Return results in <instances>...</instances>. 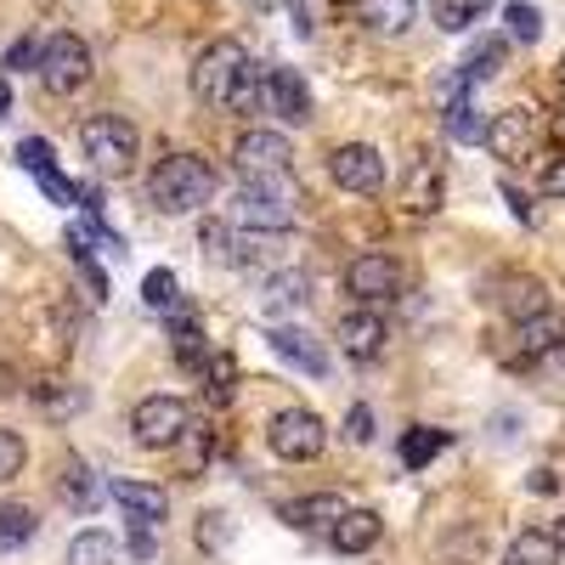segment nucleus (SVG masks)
Returning a JSON list of instances; mask_svg holds the SVG:
<instances>
[{
    "mask_svg": "<svg viewBox=\"0 0 565 565\" xmlns=\"http://www.w3.org/2000/svg\"><path fill=\"white\" fill-rule=\"evenodd\" d=\"M328 175H334L345 193H380L385 186V153L373 148V141H340L334 153H328Z\"/></svg>",
    "mask_w": 565,
    "mask_h": 565,
    "instance_id": "nucleus-8",
    "label": "nucleus"
},
{
    "mask_svg": "<svg viewBox=\"0 0 565 565\" xmlns=\"http://www.w3.org/2000/svg\"><path fill=\"white\" fill-rule=\"evenodd\" d=\"M503 199H509V210H514V221H537V210H532V199L521 193L514 181H503Z\"/></svg>",
    "mask_w": 565,
    "mask_h": 565,
    "instance_id": "nucleus-44",
    "label": "nucleus"
},
{
    "mask_svg": "<svg viewBox=\"0 0 565 565\" xmlns=\"http://www.w3.org/2000/svg\"><path fill=\"white\" fill-rule=\"evenodd\" d=\"M441 193H447L441 170L418 164V170H413V181H407V193H402V204H407L413 215H436V210H441Z\"/></svg>",
    "mask_w": 565,
    "mask_h": 565,
    "instance_id": "nucleus-23",
    "label": "nucleus"
},
{
    "mask_svg": "<svg viewBox=\"0 0 565 565\" xmlns=\"http://www.w3.org/2000/svg\"><path fill=\"white\" fill-rule=\"evenodd\" d=\"M481 18H487V0H436L430 7V23L441 34H469Z\"/></svg>",
    "mask_w": 565,
    "mask_h": 565,
    "instance_id": "nucleus-24",
    "label": "nucleus"
},
{
    "mask_svg": "<svg viewBox=\"0 0 565 565\" xmlns=\"http://www.w3.org/2000/svg\"><path fill=\"white\" fill-rule=\"evenodd\" d=\"M170 340H175V356H181L186 367H204V328H199L193 311H175V317H170Z\"/></svg>",
    "mask_w": 565,
    "mask_h": 565,
    "instance_id": "nucleus-26",
    "label": "nucleus"
},
{
    "mask_svg": "<svg viewBox=\"0 0 565 565\" xmlns=\"http://www.w3.org/2000/svg\"><path fill=\"white\" fill-rule=\"evenodd\" d=\"M130 554H136V559H153V532H148V526H136V537H130Z\"/></svg>",
    "mask_w": 565,
    "mask_h": 565,
    "instance_id": "nucleus-46",
    "label": "nucleus"
},
{
    "mask_svg": "<svg viewBox=\"0 0 565 565\" xmlns=\"http://www.w3.org/2000/svg\"><path fill=\"white\" fill-rule=\"evenodd\" d=\"M503 565H559V537L554 532H521L503 548Z\"/></svg>",
    "mask_w": 565,
    "mask_h": 565,
    "instance_id": "nucleus-22",
    "label": "nucleus"
},
{
    "mask_svg": "<svg viewBox=\"0 0 565 565\" xmlns=\"http://www.w3.org/2000/svg\"><path fill=\"white\" fill-rule=\"evenodd\" d=\"M385 340H391V328H385L380 311H351V317H340V351H345L351 362H380V356H385Z\"/></svg>",
    "mask_w": 565,
    "mask_h": 565,
    "instance_id": "nucleus-12",
    "label": "nucleus"
},
{
    "mask_svg": "<svg viewBox=\"0 0 565 565\" xmlns=\"http://www.w3.org/2000/svg\"><path fill=\"white\" fill-rule=\"evenodd\" d=\"M226 537H232V521H226L221 509L199 514V548H226Z\"/></svg>",
    "mask_w": 565,
    "mask_h": 565,
    "instance_id": "nucleus-39",
    "label": "nucleus"
},
{
    "mask_svg": "<svg viewBox=\"0 0 565 565\" xmlns=\"http://www.w3.org/2000/svg\"><path fill=\"white\" fill-rule=\"evenodd\" d=\"M23 463H29V441H23L18 430H0V487L18 481Z\"/></svg>",
    "mask_w": 565,
    "mask_h": 565,
    "instance_id": "nucleus-35",
    "label": "nucleus"
},
{
    "mask_svg": "<svg viewBox=\"0 0 565 565\" xmlns=\"http://www.w3.org/2000/svg\"><path fill=\"white\" fill-rule=\"evenodd\" d=\"M40 52H45V45L23 34V40L12 45V52H7V68H40Z\"/></svg>",
    "mask_w": 565,
    "mask_h": 565,
    "instance_id": "nucleus-42",
    "label": "nucleus"
},
{
    "mask_svg": "<svg viewBox=\"0 0 565 565\" xmlns=\"http://www.w3.org/2000/svg\"><path fill=\"white\" fill-rule=\"evenodd\" d=\"M498 63H503V40H481L476 52H469V63H463V79H469V85H476V79H492Z\"/></svg>",
    "mask_w": 565,
    "mask_h": 565,
    "instance_id": "nucleus-36",
    "label": "nucleus"
},
{
    "mask_svg": "<svg viewBox=\"0 0 565 565\" xmlns=\"http://www.w3.org/2000/svg\"><path fill=\"white\" fill-rule=\"evenodd\" d=\"M447 447H452V436H447V430H424V424H418V430H407V436H402V463H407V469H424L430 458H441Z\"/></svg>",
    "mask_w": 565,
    "mask_h": 565,
    "instance_id": "nucleus-25",
    "label": "nucleus"
},
{
    "mask_svg": "<svg viewBox=\"0 0 565 565\" xmlns=\"http://www.w3.org/2000/svg\"><path fill=\"white\" fill-rule=\"evenodd\" d=\"M34 532H40V514L34 509H23V503L0 509V548H23Z\"/></svg>",
    "mask_w": 565,
    "mask_h": 565,
    "instance_id": "nucleus-28",
    "label": "nucleus"
},
{
    "mask_svg": "<svg viewBox=\"0 0 565 565\" xmlns=\"http://www.w3.org/2000/svg\"><path fill=\"white\" fill-rule=\"evenodd\" d=\"M356 7V23L362 29H373V34H407L413 29V18H418V7L413 0H351Z\"/></svg>",
    "mask_w": 565,
    "mask_h": 565,
    "instance_id": "nucleus-18",
    "label": "nucleus"
},
{
    "mask_svg": "<svg viewBox=\"0 0 565 565\" xmlns=\"http://www.w3.org/2000/svg\"><path fill=\"white\" fill-rule=\"evenodd\" d=\"M345 289L362 300V306H380V300H396L402 295V260L385 255V249H367L345 266Z\"/></svg>",
    "mask_w": 565,
    "mask_h": 565,
    "instance_id": "nucleus-10",
    "label": "nucleus"
},
{
    "mask_svg": "<svg viewBox=\"0 0 565 565\" xmlns=\"http://www.w3.org/2000/svg\"><path fill=\"white\" fill-rule=\"evenodd\" d=\"M380 532H385V521L373 509H345V521L328 532V543H334L340 554H367L373 543H380Z\"/></svg>",
    "mask_w": 565,
    "mask_h": 565,
    "instance_id": "nucleus-19",
    "label": "nucleus"
},
{
    "mask_svg": "<svg viewBox=\"0 0 565 565\" xmlns=\"http://www.w3.org/2000/svg\"><path fill=\"white\" fill-rule=\"evenodd\" d=\"M57 492H63V498L79 509V514H85L90 503H97V481H90V469H85L79 458H68V463H63V481H57Z\"/></svg>",
    "mask_w": 565,
    "mask_h": 565,
    "instance_id": "nucleus-29",
    "label": "nucleus"
},
{
    "mask_svg": "<svg viewBox=\"0 0 565 565\" xmlns=\"http://www.w3.org/2000/svg\"><path fill=\"white\" fill-rule=\"evenodd\" d=\"M271 351L289 362V367L311 373V380H322V373H328V351L306 334V328H271Z\"/></svg>",
    "mask_w": 565,
    "mask_h": 565,
    "instance_id": "nucleus-17",
    "label": "nucleus"
},
{
    "mask_svg": "<svg viewBox=\"0 0 565 565\" xmlns=\"http://www.w3.org/2000/svg\"><path fill=\"white\" fill-rule=\"evenodd\" d=\"M114 537L108 532H79L74 543H68V565H114Z\"/></svg>",
    "mask_w": 565,
    "mask_h": 565,
    "instance_id": "nucleus-30",
    "label": "nucleus"
},
{
    "mask_svg": "<svg viewBox=\"0 0 565 565\" xmlns=\"http://www.w3.org/2000/svg\"><path fill=\"white\" fill-rule=\"evenodd\" d=\"M447 130H452L458 141H487V119L469 108L463 97H452V108H447Z\"/></svg>",
    "mask_w": 565,
    "mask_h": 565,
    "instance_id": "nucleus-34",
    "label": "nucleus"
},
{
    "mask_svg": "<svg viewBox=\"0 0 565 565\" xmlns=\"http://www.w3.org/2000/svg\"><path fill=\"white\" fill-rule=\"evenodd\" d=\"M186 430H193V424H186V402L181 396H148V402H136V413H130V436H136V447H148V452L181 447Z\"/></svg>",
    "mask_w": 565,
    "mask_h": 565,
    "instance_id": "nucleus-7",
    "label": "nucleus"
},
{
    "mask_svg": "<svg viewBox=\"0 0 565 565\" xmlns=\"http://www.w3.org/2000/svg\"><path fill=\"white\" fill-rule=\"evenodd\" d=\"M532 136H537V125H532L526 108H503V114L487 119V153L503 159V164H514V159L532 153Z\"/></svg>",
    "mask_w": 565,
    "mask_h": 565,
    "instance_id": "nucleus-11",
    "label": "nucleus"
},
{
    "mask_svg": "<svg viewBox=\"0 0 565 565\" xmlns=\"http://www.w3.org/2000/svg\"><path fill=\"white\" fill-rule=\"evenodd\" d=\"M232 385H238V367H232V356H210V396H215V402H232Z\"/></svg>",
    "mask_w": 565,
    "mask_h": 565,
    "instance_id": "nucleus-40",
    "label": "nucleus"
},
{
    "mask_svg": "<svg viewBox=\"0 0 565 565\" xmlns=\"http://www.w3.org/2000/svg\"><path fill=\"white\" fill-rule=\"evenodd\" d=\"M554 79H559V97H565V57H559V68H554Z\"/></svg>",
    "mask_w": 565,
    "mask_h": 565,
    "instance_id": "nucleus-50",
    "label": "nucleus"
},
{
    "mask_svg": "<svg viewBox=\"0 0 565 565\" xmlns=\"http://www.w3.org/2000/svg\"><path fill=\"white\" fill-rule=\"evenodd\" d=\"M548 130H554V141L565 148V114H554V125H548Z\"/></svg>",
    "mask_w": 565,
    "mask_h": 565,
    "instance_id": "nucleus-49",
    "label": "nucleus"
},
{
    "mask_svg": "<svg viewBox=\"0 0 565 565\" xmlns=\"http://www.w3.org/2000/svg\"><path fill=\"white\" fill-rule=\"evenodd\" d=\"M141 300H148L153 311H175V300H181V282H175V271H148L141 277Z\"/></svg>",
    "mask_w": 565,
    "mask_h": 565,
    "instance_id": "nucleus-32",
    "label": "nucleus"
},
{
    "mask_svg": "<svg viewBox=\"0 0 565 565\" xmlns=\"http://www.w3.org/2000/svg\"><path fill=\"white\" fill-rule=\"evenodd\" d=\"M345 441H356V447L373 441V413H367V407H351V413H345Z\"/></svg>",
    "mask_w": 565,
    "mask_h": 565,
    "instance_id": "nucleus-43",
    "label": "nucleus"
},
{
    "mask_svg": "<svg viewBox=\"0 0 565 565\" xmlns=\"http://www.w3.org/2000/svg\"><path fill=\"white\" fill-rule=\"evenodd\" d=\"M210 452H215L210 430H186V436H181V469H186V476H193V469H204Z\"/></svg>",
    "mask_w": 565,
    "mask_h": 565,
    "instance_id": "nucleus-37",
    "label": "nucleus"
},
{
    "mask_svg": "<svg viewBox=\"0 0 565 565\" xmlns=\"http://www.w3.org/2000/svg\"><path fill=\"white\" fill-rule=\"evenodd\" d=\"M232 159H238L244 181H277V175H289L295 148H289V136H277V130H244Z\"/></svg>",
    "mask_w": 565,
    "mask_h": 565,
    "instance_id": "nucleus-9",
    "label": "nucleus"
},
{
    "mask_svg": "<svg viewBox=\"0 0 565 565\" xmlns=\"http://www.w3.org/2000/svg\"><path fill=\"white\" fill-rule=\"evenodd\" d=\"M498 306H503L514 322H526V317H543V311H548V295H543V282H537V277H503Z\"/></svg>",
    "mask_w": 565,
    "mask_h": 565,
    "instance_id": "nucleus-20",
    "label": "nucleus"
},
{
    "mask_svg": "<svg viewBox=\"0 0 565 565\" xmlns=\"http://www.w3.org/2000/svg\"><path fill=\"white\" fill-rule=\"evenodd\" d=\"M306 300H311V277H306V271H277V277L266 282V295H260V306H266L271 317L295 311V306H306Z\"/></svg>",
    "mask_w": 565,
    "mask_h": 565,
    "instance_id": "nucleus-21",
    "label": "nucleus"
},
{
    "mask_svg": "<svg viewBox=\"0 0 565 565\" xmlns=\"http://www.w3.org/2000/svg\"><path fill=\"white\" fill-rule=\"evenodd\" d=\"M514 351H521V362H543V356L565 351V317L559 311H543V317L514 322Z\"/></svg>",
    "mask_w": 565,
    "mask_h": 565,
    "instance_id": "nucleus-14",
    "label": "nucleus"
},
{
    "mask_svg": "<svg viewBox=\"0 0 565 565\" xmlns=\"http://www.w3.org/2000/svg\"><path fill=\"white\" fill-rule=\"evenodd\" d=\"M79 148L103 175H130L136 153H141V136H136V125L125 114H90L79 125Z\"/></svg>",
    "mask_w": 565,
    "mask_h": 565,
    "instance_id": "nucleus-3",
    "label": "nucleus"
},
{
    "mask_svg": "<svg viewBox=\"0 0 565 565\" xmlns=\"http://www.w3.org/2000/svg\"><path fill=\"white\" fill-rule=\"evenodd\" d=\"M543 193H554V199L565 193V159H554V164L543 170Z\"/></svg>",
    "mask_w": 565,
    "mask_h": 565,
    "instance_id": "nucleus-45",
    "label": "nucleus"
},
{
    "mask_svg": "<svg viewBox=\"0 0 565 565\" xmlns=\"http://www.w3.org/2000/svg\"><path fill=\"white\" fill-rule=\"evenodd\" d=\"M295 186L289 175L277 181H244V193L232 199V226H249V232H289L295 226Z\"/></svg>",
    "mask_w": 565,
    "mask_h": 565,
    "instance_id": "nucleus-4",
    "label": "nucleus"
},
{
    "mask_svg": "<svg viewBox=\"0 0 565 565\" xmlns=\"http://www.w3.org/2000/svg\"><path fill=\"white\" fill-rule=\"evenodd\" d=\"M34 402H40L45 413H74V407H79V391H63L57 380H45V385H34Z\"/></svg>",
    "mask_w": 565,
    "mask_h": 565,
    "instance_id": "nucleus-38",
    "label": "nucleus"
},
{
    "mask_svg": "<svg viewBox=\"0 0 565 565\" xmlns=\"http://www.w3.org/2000/svg\"><path fill=\"white\" fill-rule=\"evenodd\" d=\"M554 487H559L554 469H532V492H554Z\"/></svg>",
    "mask_w": 565,
    "mask_h": 565,
    "instance_id": "nucleus-47",
    "label": "nucleus"
},
{
    "mask_svg": "<svg viewBox=\"0 0 565 565\" xmlns=\"http://www.w3.org/2000/svg\"><path fill=\"white\" fill-rule=\"evenodd\" d=\"M282 521L300 526V532H317V526L334 532L345 521V498L340 492H306V498H295L289 509H282Z\"/></svg>",
    "mask_w": 565,
    "mask_h": 565,
    "instance_id": "nucleus-16",
    "label": "nucleus"
},
{
    "mask_svg": "<svg viewBox=\"0 0 565 565\" xmlns=\"http://www.w3.org/2000/svg\"><path fill=\"white\" fill-rule=\"evenodd\" d=\"M503 23H509V40H521V45L543 40V12L537 7H521V0H514V7H503Z\"/></svg>",
    "mask_w": 565,
    "mask_h": 565,
    "instance_id": "nucleus-33",
    "label": "nucleus"
},
{
    "mask_svg": "<svg viewBox=\"0 0 565 565\" xmlns=\"http://www.w3.org/2000/svg\"><path fill=\"white\" fill-rule=\"evenodd\" d=\"M244 68H249V52H244L238 40H210L204 52L193 57V97L204 108L226 114L232 108V90H238V79H244Z\"/></svg>",
    "mask_w": 565,
    "mask_h": 565,
    "instance_id": "nucleus-2",
    "label": "nucleus"
},
{
    "mask_svg": "<svg viewBox=\"0 0 565 565\" xmlns=\"http://www.w3.org/2000/svg\"><path fill=\"white\" fill-rule=\"evenodd\" d=\"M266 441H271V452H277L282 463H311V458H322V447H328V424H322L311 407H282V413L266 424Z\"/></svg>",
    "mask_w": 565,
    "mask_h": 565,
    "instance_id": "nucleus-6",
    "label": "nucleus"
},
{
    "mask_svg": "<svg viewBox=\"0 0 565 565\" xmlns=\"http://www.w3.org/2000/svg\"><path fill=\"white\" fill-rule=\"evenodd\" d=\"M18 164L34 170V175H45V170H52V148H45L40 136H29V141H18Z\"/></svg>",
    "mask_w": 565,
    "mask_h": 565,
    "instance_id": "nucleus-41",
    "label": "nucleus"
},
{
    "mask_svg": "<svg viewBox=\"0 0 565 565\" xmlns=\"http://www.w3.org/2000/svg\"><path fill=\"white\" fill-rule=\"evenodd\" d=\"M12 114V90H7V79H0V119Z\"/></svg>",
    "mask_w": 565,
    "mask_h": 565,
    "instance_id": "nucleus-48",
    "label": "nucleus"
},
{
    "mask_svg": "<svg viewBox=\"0 0 565 565\" xmlns=\"http://www.w3.org/2000/svg\"><path fill=\"white\" fill-rule=\"evenodd\" d=\"M266 108L277 119L306 125L311 119V85H306V74L300 68H266Z\"/></svg>",
    "mask_w": 565,
    "mask_h": 565,
    "instance_id": "nucleus-13",
    "label": "nucleus"
},
{
    "mask_svg": "<svg viewBox=\"0 0 565 565\" xmlns=\"http://www.w3.org/2000/svg\"><path fill=\"white\" fill-rule=\"evenodd\" d=\"M266 108V68L249 57V68H244V79H238V90H232V108L226 114H238V119H249V114H260Z\"/></svg>",
    "mask_w": 565,
    "mask_h": 565,
    "instance_id": "nucleus-27",
    "label": "nucleus"
},
{
    "mask_svg": "<svg viewBox=\"0 0 565 565\" xmlns=\"http://www.w3.org/2000/svg\"><path fill=\"white\" fill-rule=\"evenodd\" d=\"M148 199L159 215H193L215 199V164L204 153H170L148 175Z\"/></svg>",
    "mask_w": 565,
    "mask_h": 565,
    "instance_id": "nucleus-1",
    "label": "nucleus"
},
{
    "mask_svg": "<svg viewBox=\"0 0 565 565\" xmlns=\"http://www.w3.org/2000/svg\"><path fill=\"white\" fill-rule=\"evenodd\" d=\"M554 537H559V543H565V514H559V526H554Z\"/></svg>",
    "mask_w": 565,
    "mask_h": 565,
    "instance_id": "nucleus-51",
    "label": "nucleus"
},
{
    "mask_svg": "<svg viewBox=\"0 0 565 565\" xmlns=\"http://www.w3.org/2000/svg\"><path fill=\"white\" fill-rule=\"evenodd\" d=\"M40 85L52 90V97H79V90L90 85V74H97V63H90V45L79 34H52L45 40V52H40Z\"/></svg>",
    "mask_w": 565,
    "mask_h": 565,
    "instance_id": "nucleus-5",
    "label": "nucleus"
},
{
    "mask_svg": "<svg viewBox=\"0 0 565 565\" xmlns=\"http://www.w3.org/2000/svg\"><path fill=\"white\" fill-rule=\"evenodd\" d=\"M232 244H238V226H232V221H204V226H199V249H204L210 260L232 266Z\"/></svg>",
    "mask_w": 565,
    "mask_h": 565,
    "instance_id": "nucleus-31",
    "label": "nucleus"
},
{
    "mask_svg": "<svg viewBox=\"0 0 565 565\" xmlns=\"http://www.w3.org/2000/svg\"><path fill=\"white\" fill-rule=\"evenodd\" d=\"M114 503L125 509V521L130 526H164V514H170V498L159 492V487H148V481H114Z\"/></svg>",
    "mask_w": 565,
    "mask_h": 565,
    "instance_id": "nucleus-15",
    "label": "nucleus"
}]
</instances>
